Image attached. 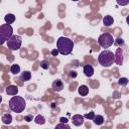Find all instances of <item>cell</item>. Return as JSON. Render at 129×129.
Here are the masks:
<instances>
[{
	"label": "cell",
	"instance_id": "6da1fadb",
	"mask_svg": "<svg viewBox=\"0 0 129 129\" xmlns=\"http://www.w3.org/2000/svg\"><path fill=\"white\" fill-rule=\"evenodd\" d=\"M56 47H57L56 49L58 50L59 53H61L63 55H67V54H70L73 51L74 42H73L72 39H70L68 37L60 36L56 41Z\"/></svg>",
	"mask_w": 129,
	"mask_h": 129
},
{
	"label": "cell",
	"instance_id": "7a4b0ae2",
	"mask_svg": "<svg viewBox=\"0 0 129 129\" xmlns=\"http://www.w3.org/2000/svg\"><path fill=\"white\" fill-rule=\"evenodd\" d=\"M26 107V102L24 100V98L20 97V96H16L12 97L9 101V109L15 113H21L24 111Z\"/></svg>",
	"mask_w": 129,
	"mask_h": 129
},
{
	"label": "cell",
	"instance_id": "3957f363",
	"mask_svg": "<svg viewBox=\"0 0 129 129\" xmlns=\"http://www.w3.org/2000/svg\"><path fill=\"white\" fill-rule=\"evenodd\" d=\"M98 61L101 66L105 67V68H108V67H111L114 62V54L112 51L110 50H103L99 56H98Z\"/></svg>",
	"mask_w": 129,
	"mask_h": 129
},
{
	"label": "cell",
	"instance_id": "277c9868",
	"mask_svg": "<svg viewBox=\"0 0 129 129\" xmlns=\"http://www.w3.org/2000/svg\"><path fill=\"white\" fill-rule=\"evenodd\" d=\"M13 34V28L10 24H2L0 25V44H3L6 40H8Z\"/></svg>",
	"mask_w": 129,
	"mask_h": 129
},
{
	"label": "cell",
	"instance_id": "5b68a950",
	"mask_svg": "<svg viewBox=\"0 0 129 129\" xmlns=\"http://www.w3.org/2000/svg\"><path fill=\"white\" fill-rule=\"evenodd\" d=\"M22 38L19 35H13L7 40V47L10 50H18L21 47Z\"/></svg>",
	"mask_w": 129,
	"mask_h": 129
},
{
	"label": "cell",
	"instance_id": "8992f818",
	"mask_svg": "<svg viewBox=\"0 0 129 129\" xmlns=\"http://www.w3.org/2000/svg\"><path fill=\"white\" fill-rule=\"evenodd\" d=\"M114 42V38L110 33H103L99 36L98 38V43L100 44V46H102L103 48H108L110 47Z\"/></svg>",
	"mask_w": 129,
	"mask_h": 129
},
{
	"label": "cell",
	"instance_id": "52a82bcc",
	"mask_svg": "<svg viewBox=\"0 0 129 129\" xmlns=\"http://www.w3.org/2000/svg\"><path fill=\"white\" fill-rule=\"evenodd\" d=\"M123 59H124V53L121 47H118L116 49V53L114 54V62H116L117 64L121 66L123 63Z\"/></svg>",
	"mask_w": 129,
	"mask_h": 129
},
{
	"label": "cell",
	"instance_id": "ba28073f",
	"mask_svg": "<svg viewBox=\"0 0 129 129\" xmlns=\"http://www.w3.org/2000/svg\"><path fill=\"white\" fill-rule=\"evenodd\" d=\"M84 123V116L80 114H76L73 116V124L75 126H81Z\"/></svg>",
	"mask_w": 129,
	"mask_h": 129
},
{
	"label": "cell",
	"instance_id": "9c48e42d",
	"mask_svg": "<svg viewBox=\"0 0 129 129\" xmlns=\"http://www.w3.org/2000/svg\"><path fill=\"white\" fill-rule=\"evenodd\" d=\"M51 87H52V89H53L54 91L59 92V91H61V90L63 89V84H62V82H61L60 80H54V81L52 82Z\"/></svg>",
	"mask_w": 129,
	"mask_h": 129
},
{
	"label": "cell",
	"instance_id": "30bf717a",
	"mask_svg": "<svg viewBox=\"0 0 129 129\" xmlns=\"http://www.w3.org/2000/svg\"><path fill=\"white\" fill-rule=\"evenodd\" d=\"M18 93V88L17 86H14V85H10L6 88V94L7 95H11V96H15L17 95Z\"/></svg>",
	"mask_w": 129,
	"mask_h": 129
},
{
	"label": "cell",
	"instance_id": "8fae6325",
	"mask_svg": "<svg viewBox=\"0 0 129 129\" xmlns=\"http://www.w3.org/2000/svg\"><path fill=\"white\" fill-rule=\"evenodd\" d=\"M83 72H84L85 76H87V77H89V78L94 75V69H93V67H92L91 64H86V66H84Z\"/></svg>",
	"mask_w": 129,
	"mask_h": 129
},
{
	"label": "cell",
	"instance_id": "7c38bea8",
	"mask_svg": "<svg viewBox=\"0 0 129 129\" xmlns=\"http://www.w3.org/2000/svg\"><path fill=\"white\" fill-rule=\"evenodd\" d=\"M113 23H114V19H113L112 16L106 15V16L103 17V24H104L105 26H111Z\"/></svg>",
	"mask_w": 129,
	"mask_h": 129
},
{
	"label": "cell",
	"instance_id": "4fadbf2b",
	"mask_svg": "<svg viewBox=\"0 0 129 129\" xmlns=\"http://www.w3.org/2000/svg\"><path fill=\"white\" fill-rule=\"evenodd\" d=\"M78 92H79V94H80L81 96H87L88 93H89V88H88L86 85H82V86L79 87Z\"/></svg>",
	"mask_w": 129,
	"mask_h": 129
},
{
	"label": "cell",
	"instance_id": "5bb4252c",
	"mask_svg": "<svg viewBox=\"0 0 129 129\" xmlns=\"http://www.w3.org/2000/svg\"><path fill=\"white\" fill-rule=\"evenodd\" d=\"M4 20H5V22L7 24H11V23H13L15 21V15L14 14H11V13H8V14L5 15Z\"/></svg>",
	"mask_w": 129,
	"mask_h": 129
},
{
	"label": "cell",
	"instance_id": "9a60e30c",
	"mask_svg": "<svg viewBox=\"0 0 129 129\" xmlns=\"http://www.w3.org/2000/svg\"><path fill=\"white\" fill-rule=\"evenodd\" d=\"M93 121L96 125H102L104 123V117L102 115H95V117L93 118Z\"/></svg>",
	"mask_w": 129,
	"mask_h": 129
},
{
	"label": "cell",
	"instance_id": "2e32d148",
	"mask_svg": "<svg viewBox=\"0 0 129 129\" xmlns=\"http://www.w3.org/2000/svg\"><path fill=\"white\" fill-rule=\"evenodd\" d=\"M2 122H3L4 124H6V125L10 124V123L12 122V116H11L10 114H4V115L2 116Z\"/></svg>",
	"mask_w": 129,
	"mask_h": 129
},
{
	"label": "cell",
	"instance_id": "e0dca14e",
	"mask_svg": "<svg viewBox=\"0 0 129 129\" xmlns=\"http://www.w3.org/2000/svg\"><path fill=\"white\" fill-rule=\"evenodd\" d=\"M30 79H31V73H30V72L25 71V72L22 73V75H21V80H22L23 82H27V81H29Z\"/></svg>",
	"mask_w": 129,
	"mask_h": 129
},
{
	"label": "cell",
	"instance_id": "ac0fdd59",
	"mask_svg": "<svg viewBox=\"0 0 129 129\" xmlns=\"http://www.w3.org/2000/svg\"><path fill=\"white\" fill-rule=\"evenodd\" d=\"M34 121L36 124L38 125H43L45 123V118L42 116V115H37L35 118H34Z\"/></svg>",
	"mask_w": 129,
	"mask_h": 129
},
{
	"label": "cell",
	"instance_id": "d6986e66",
	"mask_svg": "<svg viewBox=\"0 0 129 129\" xmlns=\"http://www.w3.org/2000/svg\"><path fill=\"white\" fill-rule=\"evenodd\" d=\"M10 72L13 75H18L20 73V67L18 64H12L11 68H10Z\"/></svg>",
	"mask_w": 129,
	"mask_h": 129
},
{
	"label": "cell",
	"instance_id": "ffe728a7",
	"mask_svg": "<svg viewBox=\"0 0 129 129\" xmlns=\"http://www.w3.org/2000/svg\"><path fill=\"white\" fill-rule=\"evenodd\" d=\"M113 44H115V45H116V46H118V47H121V46H123V45H124V39H123V38H121V37H118L117 39H114Z\"/></svg>",
	"mask_w": 129,
	"mask_h": 129
},
{
	"label": "cell",
	"instance_id": "44dd1931",
	"mask_svg": "<svg viewBox=\"0 0 129 129\" xmlns=\"http://www.w3.org/2000/svg\"><path fill=\"white\" fill-rule=\"evenodd\" d=\"M118 84L120 86H126L128 84V79L127 78H120L118 81Z\"/></svg>",
	"mask_w": 129,
	"mask_h": 129
},
{
	"label": "cell",
	"instance_id": "7402d4cb",
	"mask_svg": "<svg viewBox=\"0 0 129 129\" xmlns=\"http://www.w3.org/2000/svg\"><path fill=\"white\" fill-rule=\"evenodd\" d=\"M40 67H41L42 69H44V70H47V69L49 68V63H48L47 60H42V61L40 62Z\"/></svg>",
	"mask_w": 129,
	"mask_h": 129
},
{
	"label": "cell",
	"instance_id": "603a6c76",
	"mask_svg": "<svg viewBox=\"0 0 129 129\" xmlns=\"http://www.w3.org/2000/svg\"><path fill=\"white\" fill-rule=\"evenodd\" d=\"M85 118H87V119H91V120H93V118L95 117V113L93 112V111H91L90 113H87V114H85V116H84Z\"/></svg>",
	"mask_w": 129,
	"mask_h": 129
},
{
	"label": "cell",
	"instance_id": "cb8c5ba5",
	"mask_svg": "<svg viewBox=\"0 0 129 129\" xmlns=\"http://www.w3.org/2000/svg\"><path fill=\"white\" fill-rule=\"evenodd\" d=\"M58 128H67V129H70V126L67 123H61L60 122V124H58V125L55 126V129H58Z\"/></svg>",
	"mask_w": 129,
	"mask_h": 129
},
{
	"label": "cell",
	"instance_id": "d4e9b609",
	"mask_svg": "<svg viewBox=\"0 0 129 129\" xmlns=\"http://www.w3.org/2000/svg\"><path fill=\"white\" fill-rule=\"evenodd\" d=\"M117 4L118 5H121V6H125L129 3V0H116Z\"/></svg>",
	"mask_w": 129,
	"mask_h": 129
},
{
	"label": "cell",
	"instance_id": "484cf974",
	"mask_svg": "<svg viewBox=\"0 0 129 129\" xmlns=\"http://www.w3.org/2000/svg\"><path fill=\"white\" fill-rule=\"evenodd\" d=\"M32 119H33V117H32V115H26L25 117H24V120L25 121H27V122H30V121H32Z\"/></svg>",
	"mask_w": 129,
	"mask_h": 129
},
{
	"label": "cell",
	"instance_id": "4316f807",
	"mask_svg": "<svg viewBox=\"0 0 129 129\" xmlns=\"http://www.w3.org/2000/svg\"><path fill=\"white\" fill-rule=\"evenodd\" d=\"M58 53H59V52H58V50H57L56 48H54V49H52V50H51V54H52L53 56H56Z\"/></svg>",
	"mask_w": 129,
	"mask_h": 129
},
{
	"label": "cell",
	"instance_id": "83f0119b",
	"mask_svg": "<svg viewBox=\"0 0 129 129\" xmlns=\"http://www.w3.org/2000/svg\"><path fill=\"white\" fill-rule=\"evenodd\" d=\"M70 77H71V78H76V77H77V73H76L75 71H71V72H70Z\"/></svg>",
	"mask_w": 129,
	"mask_h": 129
},
{
	"label": "cell",
	"instance_id": "f1b7e54d",
	"mask_svg": "<svg viewBox=\"0 0 129 129\" xmlns=\"http://www.w3.org/2000/svg\"><path fill=\"white\" fill-rule=\"evenodd\" d=\"M59 121H60L61 123H68V118H64V117H61V118L59 119Z\"/></svg>",
	"mask_w": 129,
	"mask_h": 129
},
{
	"label": "cell",
	"instance_id": "f546056e",
	"mask_svg": "<svg viewBox=\"0 0 129 129\" xmlns=\"http://www.w3.org/2000/svg\"><path fill=\"white\" fill-rule=\"evenodd\" d=\"M1 102H2V96L0 95V103H1Z\"/></svg>",
	"mask_w": 129,
	"mask_h": 129
},
{
	"label": "cell",
	"instance_id": "4dcf8cb0",
	"mask_svg": "<svg viewBox=\"0 0 129 129\" xmlns=\"http://www.w3.org/2000/svg\"><path fill=\"white\" fill-rule=\"evenodd\" d=\"M73 1H79V0H73Z\"/></svg>",
	"mask_w": 129,
	"mask_h": 129
}]
</instances>
